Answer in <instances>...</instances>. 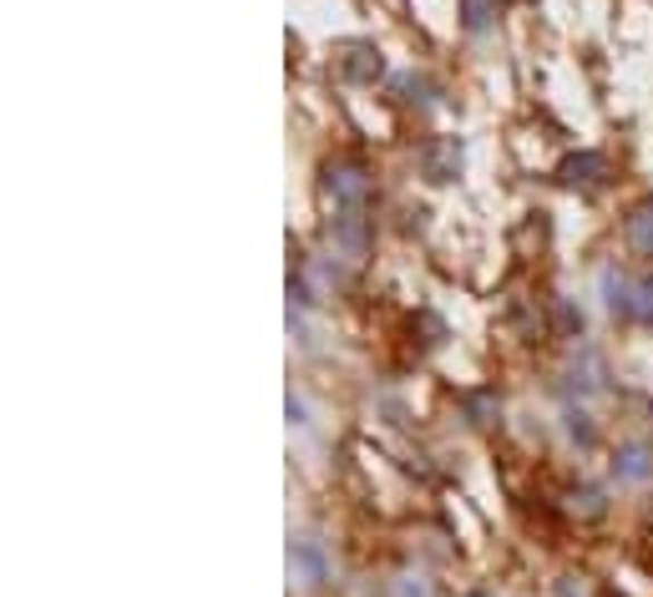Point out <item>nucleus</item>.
Returning <instances> with one entry per match:
<instances>
[{
	"label": "nucleus",
	"mask_w": 653,
	"mask_h": 597,
	"mask_svg": "<svg viewBox=\"0 0 653 597\" xmlns=\"http://www.w3.org/2000/svg\"><path fill=\"white\" fill-rule=\"evenodd\" d=\"M320 203L324 213H354L376 203V173H370L366 157L340 153L320 167Z\"/></svg>",
	"instance_id": "f257e3e1"
},
{
	"label": "nucleus",
	"mask_w": 653,
	"mask_h": 597,
	"mask_svg": "<svg viewBox=\"0 0 653 597\" xmlns=\"http://www.w3.org/2000/svg\"><path fill=\"white\" fill-rule=\"evenodd\" d=\"M461 163H466L461 137H426V143L416 147V167H421V177H431V183H456V177H461Z\"/></svg>",
	"instance_id": "f03ea898"
},
{
	"label": "nucleus",
	"mask_w": 653,
	"mask_h": 597,
	"mask_svg": "<svg viewBox=\"0 0 653 597\" xmlns=\"http://www.w3.org/2000/svg\"><path fill=\"white\" fill-rule=\"evenodd\" d=\"M608 173H613V163H608V153H598V147H583V153H567L563 163H557V183L563 188H598V183H608Z\"/></svg>",
	"instance_id": "7ed1b4c3"
},
{
	"label": "nucleus",
	"mask_w": 653,
	"mask_h": 597,
	"mask_svg": "<svg viewBox=\"0 0 653 597\" xmlns=\"http://www.w3.org/2000/svg\"><path fill=\"white\" fill-rule=\"evenodd\" d=\"M330 572H334L330 552H324L314 537H294V542H289V577H294V583L324 587V583H330Z\"/></svg>",
	"instance_id": "20e7f679"
},
{
	"label": "nucleus",
	"mask_w": 653,
	"mask_h": 597,
	"mask_svg": "<svg viewBox=\"0 0 653 597\" xmlns=\"http://www.w3.org/2000/svg\"><path fill=\"white\" fill-rule=\"evenodd\" d=\"M340 77L350 81V87H376V81L386 77V56L370 41H344L340 46Z\"/></svg>",
	"instance_id": "39448f33"
},
{
	"label": "nucleus",
	"mask_w": 653,
	"mask_h": 597,
	"mask_svg": "<svg viewBox=\"0 0 653 597\" xmlns=\"http://www.w3.org/2000/svg\"><path fill=\"white\" fill-rule=\"evenodd\" d=\"M608 471H613V481H623V487H649V481H653V446L618 441V446H613Z\"/></svg>",
	"instance_id": "423d86ee"
},
{
	"label": "nucleus",
	"mask_w": 653,
	"mask_h": 597,
	"mask_svg": "<svg viewBox=\"0 0 653 597\" xmlns=\"http://www.w3.org/2000/svg\"><path fill=\"white\" fill-rule=\"evenodd\" d=\"M623 248L633 258H653V193L623 213Z\"/></svg>",
	"instance_id": "0eeeda50"
},
{
	"label": "nucleus",
	"mask_w": 653,
	"mask_h": 597,
	"mask_svg": "<svg viewBox=\"0 0 653 597\" xmlns=\"http://www.w3.org/2000/svg\"><path fill=\"white\" fill-rule=\"evenodd\" d=\"M501 0H456V16H461V31L466 36H487L497 26Z\"/></svg>",
	"instance_id": "6e6552de"
},
{
	"label": "nucleus",
	"mask_w": 653,
	"mask_h": 597,
	"mask_svg": "<svg viewBox=\"0 0 653 597\" xmlns=\"http://www.w3.org/2000/svg\"><path fill=\"white\" fill-rule=\"evenodd\" d=\"M547 314H553V334L557 340H577V334H583V310H577L573 298H547Z\"/></svg>",
	"instance_id": "1a4fd4ad"
},
{
	"label": "nucleus",
	"mask_w": 653,
	"mask_h": 597,
	"mask_svg": "<svg viewBox=\"0 0 653 597\" xmlns=\"http://www.w3.org/2000/svg\"><path fill=\"white\" fill-rule=\"evenodd\" d=\"M628 324H643V330H653V274L633 278V320Z\"/></svg>",
	"instance_id": "9d476101"
},
{
	"label": "nucleus",
	"mask_w": 653,
	"mask_h": 597,
	"mask_svg": "<svg viewBox=\"0 0 653 597\" xmlns=\"http://www.w3.org/2000/svg\"><path fill=\"white\" fill-rule=\"evenodd\" d=\"M563 421H567V435H573V441L593 446V421H587V410H567Z\"/></svg>",
	"instance_id": "9b49d317"
},
{
	"label": "nucleus",
	"mask_w": 653,
	"mask_h": 597,
	"mask_svg": "<svg viewBox=\"0 0 653 597\" xmlns=\"http://www.w3.org/2000/svg\"><path fill=\"white\" fill-rule=\"evenodd\" d=\"M396 597H436V587L426 583V577H396V587H390Z\"/></svg>",
	"instance_id": "f8f14e48"
},
{
	"label": "nucleus",
	"mask_w": 653,
	"mask_h": 597,
	"mask_svg": "<svg viewBox=\"0 0 653 597\" xmlns=\"http://www.w3.org/2000/svg\"><path fill=\"white\" fill-rule=\"evenodd\" d=\"M284 410H289V425H304V421H310V405H304V400H300V395H294V390H289Z\"/></svg>",
	"instance_id": "ddd939ff"
}]
</instances>
